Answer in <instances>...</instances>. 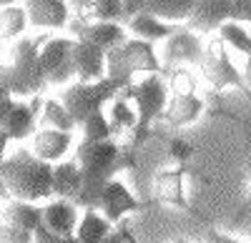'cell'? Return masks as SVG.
Wrapping results in <instances>:
<instances>
[{
    "mask_svg": "<svg viewBox=\"0 0 251 243\" xmlns=\"http://www.w3.org/2000/svg\"><path fill=\"white\" fill-rule=\"evenodd\" d=\"M123 5V18H121V25L128 20L131 15L146 13V15H153L163 23H183L191 13L194 0H121Z\"/></svg>",
    "mask_w": 251,
    "mask_h": 243,
    "instance_id": "10",
    "label": "cell"
},
{
    "mask_svg": "<svg viewBox=\"0 0 251 243\" xmlns=\"http://www.w3.org/2000/svg\"><path fill=\"white\" fill-rule=\"evenodd\" d=\"M103 243H136V241H133L131 231L126 228V223L121 221V228H113V231L106 236V241H103Z\"/></svg>",
    "mask_w": 251,
    "mask_h": 243,
    "instance_id": "36",
    "label": "cell"
},
{
    "mask_svg": "<svg viewBox=\"0 0 251 243\" xmlns=\"http://www.w3.org/2000/svg\"><path fill=\"white\" fill-rule=\"evenodd\" d=\"M203 43L201 38L186 28H178L174 35L163 40V53H161V68L163 70H174V68H188V66H199L203 58Z\"/></svg>",
    "mask_w": 251,
    "mask_h": 243,
    "instance_id": "9",
    "label": "cell"
},
{
    "mask_svg": "<svg viewBox=\"0 0 251 243\" xmlns=\"http://www.w3.org/2000/svg\"><path fill=\"white\" fill-rule=\"evenodd\" d=\"M83 183V176L75 160H66V163H55L53 166V196L63 200H75L78 191Z\"/></svg>",
    "mask_w": 251,
    "mask_h": 243,
    "instance_id": "23",
    "label": "cell"
},
{
    "mask_svg": "<svg viewBox=\"0 0 251 243\" xmlns=\"http://www.w3.org/2000/svg\"><path fill=\"white\" fill-rule=\"evenodd\" d=\"M33 243H75V238H60L55 233H50L48 228L40 226L35 233H33Z\"/></svg>",
    "mask_w": 251,
    "mask_h": 243,
    "instance_id": "35",
    "label": "cell"
},
{
    "mask_svg": "<svg viewBox=\"0 0 251 243\" xmlns=\"http://www.w3.org/2000/svg\"><path fill=\"white\" fill-rule=\"evenodd\" d=\"M246 173H249V200H251V158H249V163H246Z\"/></svg>",
    "mask_w": 251,
    "mask_h": 243,
    "instance_id": "42",
    "label": "cell"
},
{
    "mask_svg": "<svg viewBox=\"0 0 251 243\" xmlns=\"http://www.w3.org/2000/svg\"><path fill=\"white\" fill-rule=\"evenodd\" d=\"M231 23H251V0H231Z\"/></svg>",
    "mask_w": 251,
    "mask_h": 243,
    "instance_id": "34",
    "label": "cell"
},
{
    "mask_svg": "<svg viewBox=\"0 0 251 243\" xmlns=\"http://www.w3.org/2000/svg\"><path fill=\"white\" fill-rule=\"evenodd\" d=\"M0 223L35 233L43 226V208L35 203H25V200H8L5 208L0 211Z\"/></svg>",
    "mask_w": 251,
    "mask_h": 243,
    "instance_id": "20",
    "label": "cell"
},
{
    "mask_svg": "<svg viewBox=\"0 0 251 243\" xmlns=\"http://www.w3.org/2000/svg\"><path fill=\"white\" fill-rule=\"evenodd\" d=\"M18 0H0V8H8V5H15Z\"/></svg>",
    "mask_w": 251,
    "mask_h": 243,
    "instance_id": "43",
    "label": "cell"
},
{
    "mask_svg": "<svg viewBox=\"0 0 251 243\" xmlns=\"http://www.w3.org/2000/svg\"><path fill=\"white\" fill-rule=\"evenodd\" d=\"M203 108H206L203 98L196 95V93H191V95H171L166 108H163V113H161V120L171 128H186V126L196 123V120L201 118Z\"/></svg>",
    "mask_w": 251,
    "mask_h": 243,
    "instance_id": "17",
    "label": "cell"
},
{
    "mask_svg": "<svg viewBox=\"0 0 251 243\" xmlns=\"http://www.w3.org/2000/svg\"><path fill=\"white\" fill-rule=\"evenodd\" d=\"M0 243H33V233L8 226V223H0Z\"/></svg>",
    "mask_w": 251,
    "mask_h": 243,
    "instance_id": "33",
    "label": "cell"
},
{
    "mask_svg": "<svg viewBox=\"0 0 251 243\" xmlns=\"http://www.w3.org/2000/svg\"><path fill=\"white\" fill-rule=\"evenodd\" d=\"M138 206H141L138 198L126 188V183L118 180V178H111L108 183L103 186L100 198H98V211H100V216L106 218L111 226L121 223L123 216L138 211Z\"/></svg>",
    "mask_w": 251,
    "mask_h": 243,
    "instance_id": "12",
    "label": "cell"
},
{
    "mask_svg": "<svg viewBox=\"0 0 251 243\" xmlns=\"http://www.w3.org/2000/svg\"><path fill=\"white\" fill-rule=\"evenodd\" d=\"M174 243H191V241H186V238H178V241H174Z\"/></svg>",
    "mask_w": 251,
    "mask_h": 243,
    "instance_id": "44",
    "label": "cell"
},
{
    "mask_svg": "<svg viewBox=\"0 0 251 243\" xmlns=\"http://www.w3.org/2000/svg\"><path fill=\"white\" fill-rule=\"evenodd\" d=\"M206 83L211 86V90H228V88H241L244 90V78L241 70L231 63V58L226 53V45L221 40H211L206 48H203V58L199 63Z\"/></svg>",
    "mask_w": 251,
    "mask_h": 243,
    "instance_id": "7",
    "label": "cell"
},
{
    "mask_svg": "<svg viewBox=\"0 0 251 243\" xmlns=\"http://www.w3.org/2000/svg\"><path fill=\"white\" fill-rule=\"evenodd\" d=\"M203 243H244V241H236V238L226 236V233H219V231H214V228H206Z\"/></svg>",
    "mask_w": 251,
    "mask_h": 243,
    "instance_id": "37",
    "label": "cell"
},
{
    "mask_svg": "<svg viewBox=\"0 0 251 243\" xmlns=\"http://www.w3.org/2000/svg\"><path fill=\"white\" fill-rule=\"evenodd\" d=\"M191 155H194V146L188 143V140H183V138L169 140V158L174 163H178V168H183L188 160H191Z\"/></svg>",
    "mask_w": 251,
    "mask_h": 243,
    "instance_id": "32",
    "label": "cell"
},
{
    "mask_svg": "<svg viewBox=\"0 0 251 243\" xmlns=\"http://www.w3.org/2000/svg\"><path fill=\"white\" fill-rule=\"evenodd\" d=\"M40 43L30 38H20L10 50V63L5 68H0V75L5 78L10 95H38L48 86L43 66L38 58Z\"/></svg>",
    "mask_w": 251,
    "mask_h": 243,
    "instance_id": "4",
    "label": "cell"
},
{
    "mask_svg": "<svg viewBox=\"0 0 251 243\" xmlns=\"http://www.w3.org/2000/svg\"><path fill=\"white\" fill-rule=\"evenodd\" d=\"M156 196L163 203H171L176 208H188L186 188H183V168H166L153 178Z\"/></svg>",
    "mask_w": 251,
    "mask_h": 243,
    "instance_id": "22",
    "label": "cell"
},
{
    "mask_svg": "<svg viewBox=\"0 0 251 243\" xmlns=\"http://www.w3.org/2000/svg\"><path fill=\"white\" fill-rule=\"evenodd\" d=\"M78 208L71 200L55 198L48 206H43V228H48L50 233L60 236V238H75V226H78Z\"/></svg>",
    "mask_w": 251,
    "mask_h": 243,
    "instance_id": "18",
    "label": "cell"
},
{
    "mask_svg": "<svg viewBox=\"0 0 251 243\" xmlns=\"http://www.w3.org/2000/svg\"><path fill=\"white\" fill-rule=\"evenodd\" d=\"M71 58L78 83H96V80L106 78V50L83 43V40H73Z\"/></svg>",
    "mask_w": 251,
    "mask_h": 243,
    "instance_id": "14",
    "label": "cell"
},
{
    "mask_svg": "<svg viewBox=\"0 0 251 243\" xmlns=\"http://www.w3.org/2000/svg\"><path fill=\"white\" fill-rule=\"evenodd\" d=\"M0 183L8 193V200H46L53 198V166L35 158L33 151L18 148L0 163Z\"/></svg>",
    "mask_w": 251,
    "mask_h": 243,
    "instance_id": "2",
    "label": "cell"
},
{
    "mask_svg": "<svg viewBox=\"0 0 251 243\" xmlns=\"http://www.w3.org/2000/svg\"><path fill=\"white\" fill-rule=\"evenodd\" d=\"M40 103H43L40 98H35L30 106L28 103H18V100H15V106L8 113V120L3 126V131H5V135L10 140L33 138V133L38 131V108H40Z\"/></svg>",
    "mask_w": 251,
    "mask_h": 243,
    "instance_id": "19",
    "label": "cell"
},
{
    "mask_svg": "<svg viewBox=\"0 0 251 243\" xmlns=\"http://www.w3.org/2000/svg\"><path fill=\"white\" fill-rule=\"evenodd\" d=\"M131 160V153L116 140H80L75 148V163L80 168L83 183L73 200L75 208L98 211V198L103 186Z\"/></svg>",
    "mask_w": 251,
    "mask_h": 243,
    "instance_id": "1",
    "label": "cell"
},
{
    "mask_svg": "<svg viewBox=\"0 0 251 243\" xmlns=\"http://www.w3.org/2000/svg\"><path fill=\"white\" fill-rule=\"evenodd\" d=\"M28 25L60 30L71 23V8L66 0H23Z\"/></svg>",
    "mask_w": 251,
    "mask_h": 243,
    "instance_id": "15",
    "label": "cell"
},
{
    "mask_svg": "<svg viewBox=\"0 0 251 243\" xmlns=\"http://www.w3.org/2000/svg\"><path fill=\"white\" fill-rule=\"evenodd\" d=\"M71 33H73V40H83V43H91L100 50H111L116 45H121L128 33L121 23H86V20H71L68 23Z\"/></svg>",
    "mask_w": 251,
    "mask_h": 243,
    "instance_id": "13",
    "label": "cell"
},
{
    "mask_svg": "<svg viewBox=\"0 0 251 243\" xmlns=\"http://www.w3.org/2000/svg\"><path fill=\"white\" fill-rule=\"evenodd\" d=\"M126 100L136 103V115H138V133H146L149 126L156 118H161L166 103H169V86L163 80V73H146L141 80H133L131 86L121 90Z\"/></svg>",
    "mask_w": 251,
    "mask_h": 243,
    "instance_id": "6",
    "label": "cell"
},
{
    "mask_svg": "<svg viewBox=\"0 0 251 243\" xmlns=\"http://www.w3.org/2000/svg\"><path fill=\"white\" fill-rule=\"evenodd\" d=\"M78 128L83 131V140H113L116 138V131L111 126L106 110H98V113L88 115Z\"/></svg>",
    "mask_w": 251,
    "mask_h": 243,
    "instance_id": "29",
    "label": "cell"
},
{
    "mask_svg": "<svg viewBox=\"0 0 251 243\" xmlns=\"http://www.w3.org/2000/svg\"><path fill=\"white\" fill-rule=\"evenodd\" d=\"M13 106H15V98H13V95H8V98H0V131H3L5 120H8V113L13 110Z\"/></svg>",
    "mask_w": 251,
    "mask_h": 243,
    "instance_id": "38",
    "label": "cell"
},
{
    "mask_svg": "<svg viewBox=\"0 0 251 243\" xmlns=\"http://www.w3.org/2000/svg\"><path fill=\"white\" fill-rule=\"evenodd\" d=\"M28 30V15L23 5H8L0 8V38L15 40Z\"/></svg>",
    "mask_w": 251,
    "mask_h": 243,
    "instance_id": "28",
    "label": "cell"
},
{
    "mask_svg": "<svg viewBox=\"0 0 251 243\" xmlns=\"http://www.w3.org/2000/svg\"><path fill=\"white\" fill-rule=\"evenodd\" d=\"M71 48H73V38H50L40 45L38 58H40V66H43L48 86H68L71 80H75Z\"/></svg>",
    "mask_w": 251,
    "mask_h": 243,
    "instance_id": "8",
    "label": "cell"
},
{
    "mask_svg": "<svg viewBox=\"0 0 251 243\" xmlns=\"http://www.w3.org/2000/svg\"><path fill=\"white\" fill-rule=\"evenodd\" d=\"M66 3H68V8H75V10H80L83 5L88 3V0H66Z\"/></svg>",
    "mask_w": 251,
    "mask_h": 243,
    "instance_id": "41",
    "label": "cell"
},
{
    "mask_svg": "<svg viewBox=\"0 0 251 243\" xmlns=\"http://www.w3.org/2000/svg\"><path fill=\"white\" fill-rule=\"evenodd\" d=\"M40 123L43 128H53V131H63V133H73L78 126L71 118V113L63 108V103L58 98H46L40 103Z\"/></svg>",
    "mask_w": 251,
    "mask_h": 243,
    "instance_id": "26",
    "label": "cell"
},
{
    "mask_svg": "<svg viewBox=\"0 0 251 243\" xmlns=\"http://www.w3.org/2000/svg\"><path fill=\"white\" fill-rule=\"evenodd\" d=\"M78 15L86 23H121L123 5L121 0H88L78 10Z\"/></svg>",
    "mask_w": 251,
    "mask_h": 243,
    "instance_id": "25",
    "label": "cell"
},
{
    "mask_svg": "<svg viewBox=\"0 0 251 243\" xmlns=\"http://www.w3.org/2000/svg\"><path fill=\"white\" fill-rule=\"evenodd\" d=\"M166 86H169L171 95H191L199 88V80L188 68H174L169 70V83Z\"/></svg>",
    "mask_w": 251,
    "mask_h": 243,
    "instance_id": "31",
    "label": "cell"
},
{
    "mask_svg": "<svg viewBox=\"0 0 251 243\" xmlns=\"http://www.w3.org/2000/svg\"><path fill=\"white\" fill-rule=\"evenodd\" d=\"M123 28H126V33H131V35L138 38V40H146V43L166 40L169 35H174V33L178 30V25L163 23V20H158V18H153V15H146V13L131 15V18L123 23Z\"/></svg>",
    "mask_w": 251,
    "mask_h": 243,
    "instance_id": "21",
    "label": "cell"
},
{
    "mask_svg": "<svg viewBox=\"0 0 251 243\" xmlns=\"http://www.w3.org/2000/svg\"><path fill=\"white\" fill-rule=\"evenodd\" d=\"M219 40L224 45H228V48H234V50H239V53H244V55H251V33L244 28V25H239V23H224L219 30Z\"/></svg>",
    "mask_w": 251,
    "mask_h": 243,
    "instance_id": "30",
    "label": "cell"
},
{
    "mask_svg": "<svg viewBox=\"0 0 251 243\" xmlns=\"http://www.w3.org/2000/svg\"><path fill=\"white\" fill-rule=\"evenodd\" d=\"M113 228L116 226H111L100 211H86L75 226V243H103Z\"/></svg>",
    "mask_w": 251,
    "mask_h": 243,
    "instance_id": "24",
    "label": "cell"
},
{
    "mask_svg": "<svg viewBox=\"0 0 251 243\" xmlns=\"http://www.w3.org/2000/svg\"><path fill=\"white\" fill-rule=\"evenodd\" d=\"M146 73H163L153 43H146L138 38H126L121 45L106 53V78L116 80L123 88L133 83V75H146Z\"/></svg>",
    "mask_w": 251,
    "mask_h": 243,
    "instance_id": "3",
    "label": "cell"
},
{
    "mask_svg": "<svg viewBox=\"0 0 251 243\" xmlns=\"http://www.w3.org/2000/svg\"><path fill=\"white\" fill-rule=\"evenodd\" d=\"M121 90H123V86L111 80V78L96 80V83H78L75 80V83H71L60 90L58 100L63 103V108L71 113L75 126H80L88 115L106 108Z\"/></svg>",
    "mask_w": 251,
    "mask_h": 243,
    "instance_id": "5",
    "label": "cell"
},
{
    "mask_svg": "<svg viewBox=\"0 0 251 243\" xmlns=\"http://www.w3.org/2000/svg\"><path fill=\"white\" fill-rule=\"evenodd\" d=\"M71 148H73V133H63L53 128H40L33 133V143H30L33 155L50 166L60 163L71 153Z\"/></svg>",
    "mask_w": 251,
    "mask_h": 243,
    "instance_id": "16",
    "label": "cell"
},
{
    "mask_svg": "<svg viewBox=\"0 0 251 243\" xmlns=\"http://www.w3.org/2000/svg\"><path fill=\"white\" fill-rule=\"evenodd\" d=\"M10 95V90H8V83H5V78L0 75V98H8Z\"/></svg>",
    "mask_w": 251,
    "mask_h": 243,
    "instance_id": "40",
    "label": "cell"
},
{
    "mask_svg": "<svg viewBox=\"0 0 251 243\" xmlns=\"http://www.w3.org/2000/svg\"><path fill=\"white\" fill-rule=\"evenodd\" d=\"M241 78H244V90L251 93V55H246V66L241 70Z\"/></svg>",
    "mask_w": 251,
    "mask_h": 243,
    "instance_id": "39",
    "label": "cell"
},
{
    "mask_svg": "<svg viewBox=\"0 0 251 243\" xmlns=\"http://www.w3.org/2000/svg\"><path fill=\"white\" fill-rule=\"evenodd\" d=\"M231 20V0H194L191 13L183 20L191 33H216Z\"/></svg>",
    "mask_w": 251,
    "mask_h": 243,
    "instance_id": "11",
    "label": "cell"
},
{
    "mask_svg": "<svg viewBox=\"0 0 251 243\" xmlns=\"http://www.w3.org/2000/svg\"><path fill=\"white\" fill-rule=\"evenodd\" d=\"M108 120H111V126L118 133H133L138 128V115H136V108L131 106V100H126L121 93L108 103Z\"/></svg>",
    "mask_w": 251,
    "mask_h": 243,
    "instance_id": "27",
    "label": "cell"
}]
</instances>
